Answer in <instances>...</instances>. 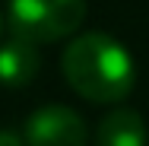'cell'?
Listing matches in <instances>:
<instances>
[{
	"instance_id": "cell-1",
	"label": "cell",
	"mask_w": 149,
	"mask_h": 146,
	"mask_svg": "<svg viewBox=\"0 0 149 146\" xmlns=\"http://www.w3.org/2000/svg\"><path fill=\"white\" fill-rule=\"evenodd\" d=\"M60 70L70 89L95 105L127 98L136 83V67L130 51L105 32L76 35L60 54Z\"/></svg>"
},
{
	"instance_id": "cell-2",
	"label": "cell",
	"mask_w": 149,
	"mask_h": 146,
	"mask_svg": "<svg viewBox=\"0 0 149 146\" xmlns=\"http://www.w3.org/2000/svg\"><path fill=\"white\" fill-rule=\"evenodd\" d=\"M86 0H10L6 22L10 32L32 45H48L67 38L83 26Z\"/></svg>"
},
{
	"instance_id": "cell-3",
	"label": "cell",
	"mask_w": 149,
	"mask_h": 146,
	"mask_svg": "<svg viewBox=\"0 0 149 146\" xmlns=\"http://www.w3.org/2000/svg\"><path fill=\"white\" fill-rule=\"evenodd\" d=\"M22 143L26 146H86L89 127L67 105H45L26 117Z\"/></svg>"
},
{
	"instance_id": "cell-4",
	"label": "cell",
	"mask_w": 149,
	"mask_h": 146,
	"mask_svg": "<svg viewBox=\"0 0 149 146\" xmlns=\"http://www.w3.org/2000/svg\"><path fill=\"white\" fill-rule=\"evenodd\" d=\"M38 48L19 38V35H10L0 41V83L10 89H22L29 86L32 80L38 76Z\"/></svg>"
},
{
	"instance_id": "cell-5",
	"label": "cell",
	"mask_w": 149,
	"mask_h": 146,
	"mask_svg": "<svg viewBox=\"0 0 149 146\" xmlns=\"http://www.w3.org/2000/svg\"><path fill=\"white\" fill-rule=\"evenodd\" d=\"M146 121L133 108H118L95 127V146H146Z\"/></svg>"
},
{
	"instance_id": "cell-6",
	"label": "cell",
	"mask_w": 149,
	"mask_h": 146,
	"mask_svg": "<svg viewBox=\"0 0 149 146\" xmlns=\"http://www.w3.org/2000/svg\"><path fill=\"white\" fill-rule=\"evenodd\" d=\"M0 146H26L16 133H10V130H0Z\"/></svg>"
},
{
	"instance_id": "cell-7",
	"label": "cell",
	"mask_w": 149,
	"mask_h": 146,
	"mask_svg": "<svg viewBox=\"0 0 149 146\" xmlns=\"http://www.w3.org/2000/svg\"><path fill=\"white\" fill-rule=\"evenodd\" d=\"M0 29H3V16H0Z\"/></svg>"
}]
</instances>
